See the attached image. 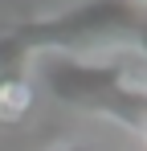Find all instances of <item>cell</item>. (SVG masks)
Returning <instances> with one entry per match:
<instances>
[{"instance_id": "6da1fadb", "label": "cell", "mask_w": 147, "mask_h": 151, "mask_svg": "<svg viewBox=\"0 0 147 151\" xmlns=\"http://www.w3.org/2000/svg\"><path fill=\"white\" fill-rule=\"evenodd\" d=\"M33 106V86L24 78H4L0 82V127H17Z\"/></svg>"}, {"instance_id": "7a4b0ae2", "label": "cell", "mask_w": 147, "mask_h": 151, "mask_svg": "<svg viewBox=\"0 0 147 151\" xmlns=\"http://www.w3.org/2000/svg\"><path fill=\"white\" fill-rule=\"evenodd\" d=\"M143 4H147V0H143Z\"/></svg>"}]
</instances>
